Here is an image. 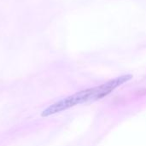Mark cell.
Masks as SVG:
<instances>
[{
	"label": "cell",
	"instance_id": "1",
	"mask_svg": "<svg viewBox=\"0 0 146 146\" xmlns=\"http://www.w3.org/2000/svg\"><path fill=\"white\" fill-rule=\"evenodd\" d=\"M133 76L131 74H125L120 77H116L113 80L107 81L104 84H102L98 86L92 88H88L80 92H78L71 96H68L65 98H62L47 107L41 112L42 117H48L62 111H65L70 108H73L77 105L92 103L98 100H100L109 94H110L117 87L122 86L123 84L129 81Z\"/></svg>",
	"mask_w": 146,
	"mask_h": 146
}]
</instances>
